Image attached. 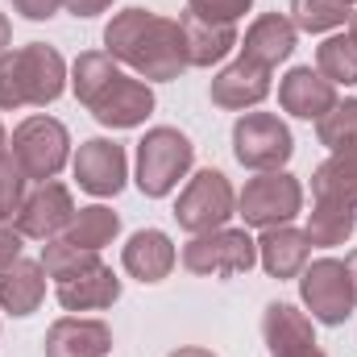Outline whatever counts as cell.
<instances>
[{
  "instance_id": "9c48e42d",
  "label": "cell",
  "mask_w": 357,
  "mask_h": 357,
  "mask_svg": "<svg viewBox=\"0 0 357 357\" xmlns=\"http://www.w3.org/2000/svg\"><path fill=\"white\" fill-rule=\"evenodd\" d=\"M233 154L250 171H278L295 154V142L274 112H245L233 125Z\"/></svg>"
},
{
  "instance_id": "8992f818",
  "label": "cell",
  "mask_w": 357,
  "mask_h": 357,
  "mask_svg": "<svg viewBox=\"0 0 357 357\" xmlns=\"http://www.w3.org/2000/svg\"><path fill=\"white\" fill-rule=\"evenodd\" d=\"M254 262H258V241L245 229H212L183 245V266L191 274L225 278V274H245Z\"/></svg>"
},
{
  "instance_id": "7a4b0ae2",
  "label": "cell",
  "mask_w": 357,
  "mask_h": 357,
  "mask_svg": "<svg viewBox=\"0 0 357 357\" xmlns=\"http://www.w3.org/2000/svg\"><path fill=\"white\" fill-rule=\"evenodd\" d=\"M71 88L79 104L108 129H133L154 112V91L150 84L129 79L108 50H88L71 67Z\"/></svg>"
},
{
  "instance_id": "74e56055",
  "label": "cell",
  "mask_w": 357,
  "mask_h": 357,
  "mask_svg": "<svg viewBox=\"0 0 357 357\" xmlns=\"http://www.w3.org/2000/svg\"><path fill=\"white\" fill-rule=\"evenodd\" d=\"M349 38H354V46H357V13H349Z\"/></svg>"
},
{
  "instance_id": "d6a6232c",
  "label": "cell",
  "mask_w": 357,
  "mask_h": 357,
  "mask_svg": "<svg viewBox=\"0 0 357 357\" xmlns=\"http://www.w3.org/2000/svg\"><path fill=\"white\" fill-rule=\"evenodd\" d=\"M59 4H63V0H13V8H17L21 17H29V21H46V17H54Z\"/></svg>"
},
{
  "instance_id": "f546056e",
  "label": "cell",
  "mask_w": 357,
  "mask_h": 357,
  "mask_svg": "<svg viewBox=\"0 0 357 357\" xmlns=\"http://www.w3.org/2000/svg\"><path fill=\"white\" fill-rule=\"evenodd\" d=\"M25 199V175L13 158H0V220H13Z\"/></svg>"
},
{
  "instance_id": "ffe728a7",
  "label": "cell",
  "mask_w": 357,
  "mask_h": 357,
  "mask_svg": "<svg viewBox=\"0 0 357 357\" xmlns=\"http://www.w3.org/2000/svg\"><path fill=\"white\" fill-rule=\"evenodd\" d=\"M262 337H266V345L274 357L316 349L312 320L303 312H295L291 303H266V312H262Z\"/></svg>"
},
{
  "instance_id": "277c9868",
  "label": "cell",
  "mask_w": 357,
  "mask_h": 357,
  "mask_svg": "<svg viewBox=\"0 0 357 357\" xmlns=\"http://www.w3.org/2000/svg\"><path fill=\"white\" fill-rule=\"evenodd\" d=\"M195 162V146L178 133V129H150L142 142H137V187L142 195L150 199H162L178 187V178L191 171Z\"/></svg>"
},
{
  "instance_id": "9a60e30c",
  "label": "cell",
  "mask_w": 357,
  "mask_h": 357,
  "mask_svg": "<svg viewBox=\"0 0 357 357\" xmlns=\"http://www.w3.org/2000/svg\"><path fill=\"white\" fill-rule=\"evenodd\" d=\"M291 50H295V25L282 13H262L245 29V42H241V59L258 63L266 71H274L282 59H291Z\"/></svg>"
},
{
  "instance_id": "d6986e66",
  "label": "cell",
  "mask_w": 357,
  "mask_h": 357,
  "mask_svg": "<svg viewBox=\"0 0 357 357\" xmlns=\"http://www.w3.org/2000/svg\"><path fill=\"white\" fill-rule=\"evenodd\" d=\"M116 295H121V278L104 266V262H96L91 270L67 278V282H59V303L67 312H100V307H112Z\"/></svg>"
},
{
  "instance_id": "44dd1931",
  "label": "cell",
  "mask_w": 357,
  "mask_h": 357,
  "mask_svg": "<svg viewBox=\"0 0 357 357\" xmlns=\"http://www.w3.org/2000/svg\"><path fill=\"white\" fill-rule=\"evenodd\" d=\"M46 295V270L42 262H29V258H17L0 270V307L13 312V316H29L38 312Z\"/></svg>"
},
{
  "instance_id": "4fadbf2b",
  "label": "cell",
  "mask_w": 357,
  "mask_h": 357,
  "mask_svg": "<svg viewBox=\"0 0 357 357\" xmlns=\"http://www.w3.org/2000/svg\"><path fill=\"white\" fill-rule=\"evenodd\" d=\"M278 104L299 116V121H320L333 104H337V84H328L320 71L312 67H295L282 84H278Z\"/></svg>"
},
{
  "instance_id": "d590c367",
  "label": "cell",
  "mask_w": 357,
  "mask_h": 357,
  "mask_svg": "<svg viewBox=\"0 0 357 357\" xmlns=\"http://www.w3.org/2000/svg\"><path fill=\"white\" fill-rule=\"evenodd\" d=\"M345 270H349V287H354V303H357V250L349 254V262H345Z\"/></svg>"
},
{
  "instance_id": "3957f363",
  "label": "cell",
  "mask_w": 357,
  "mask_h": 357,
  "mask_svg": "<svg viewBox=\"0 0 357 357\" xmlns=\"http://www.w3.org/2000/svg\"><path fill=\"white\" fill-rule=\"evenodd\" d=\"M67 88V63L54 46L29 42L21 50L0 54V108H25V104H54Z\"/></svg>"
},
{
  "instance_id": "2e32d148",
  "label": "cell",
  "mask_w": 357,
  "mask_h": 357,
  "mask_svg": "<svg viewBox=\"0 0 357 357\" xmlns=\"http://www.w3.org/2000/svg\"><path fill=\"white\" fill-rule=\"evenodd\" d=\"M270 96V71L258 63H229L216 79H212V104L216 108H254Z\"/></svg>"
},
{
  "instance_id": "d4e9b609",
  "label": "cell",
  "mask_w": 357,
  "mask_h": 357,
  "mask_svg": "<svg viewBox=\"0 0 357 357\" xmlns=\"http://www.w3.org/2000/svg\"><path fill=\"white\" fill-rule=\"evenodd\" d=\"M354 225H357V212L341 208V204H320V199H316V208H312V216H307V241L320 245V250L345 245L349 233H354Z\"/></svg>"
},
{
  "instance_id": "8d00e7d4",
  "label": "cell",
  "mask_w": 357,
  "mask_h": 357,
  "mask_svg": "<svg viewBox=\"0 0 357 357\" xmlns=\"http://www.w3.org/2000/svg\"><path fill=\"white\" fill-rule=\"evenodd\" d=\"M171 357H216V354H208V349H195V345H191V349H175Z\"/></svg>"
},
{
  "instance_id": "30bf717a",
  "label": "cell",
  "mask_w": 357,
  "mask_h": 357,
  "mask_svg": "<svg viewBox=\"0 0 357 357\" xmlns=\"http://www.w3.org/2000/svg\"><path fill=\"white\" fill-rule=\"evenodd\" d=\"M299 295L307 303V312L320 324H345L354 316V287H349V270L337 258H320L299 274Z\"/></svg>"
},
{
  "instance_id": "5bb4252c",
  "label": "cell",
  "mask_w": 357,
  "mask_h": 357,
  "mask_svg": "<svg viewBox=\"0 0 357 357\" xmlns=\"http://www.w3.org/2000/svg\"><path fill=\"white\" fill-rule=\"evenodd\" d=\"M108 349H112V333L100 320L63 316L46 333V357H108Z\"/></svg>"
},
{
  "instance_id": "7402d4cb",
  "label": "cell",
  "mask_w": 357,
  "mask_h": 357,
  "mask_svg": "<svg viewBox=\"0 0 357 357\" xmlns=\"http://www.w3.org/2000/svg\"><path fill=\"white\" fill-rule=\"evenodd\" d=\"M171 266H175V245H171L167 233L142 229V233L129 237V245H125V270H129L133 278H142V282H162V278L171 274Z\"/></svg>"
},
{
  "instance_id": "484cf974",
  "label": "cell",
  "mask_w": 357,
  "mask_h": 357,
  "mask_svg": "<svg viewBox=\"0 0 357 357\" xmlns=\"http://www.w3.org/2000/svg\"><path fill=\"white\" fill-rule=\"evenodd\" d=\"M316 71L328 79V84H357V46L354 38H328L320 42L316 50Z\"/></svg>"
},
{
  "instance_id": "ab89813d",
  "label": "cell",
  "mask_w": 357,
  "mask_h": 357,
  "mask_svg": "<svg viewBox=\"0 0 357 357\" xmlns=\"http://www.w3.org/2000/svg\"><path fill=\"white\" fill-rule=\"evenodd\" d=\"M4 150H8V137H4V125H0V158H8Z\"/></svg>"
},
{
  "instance_id": "f35d334b",
  "label": "cell",
  "mask_w": 357,
  "mask_h": 357,
  "mask_svg": "<svg viewBox=\"0 0 357 357\" xmlns=\"http://www.w3.org/2000/svg\"><path fill=\"white\" fill-rule=\"evenodd\" d=\"M282 357H324L320 349H303V354H282Z\"/></svg>"
},
{
  "instance_id": "7c38bea8",
  "label": "cell",
  "mask_w": 357,
  "mask_h": 357,
  "mask_svg": "<svg viewBox=\"0 0 357 357\" xmlns=\"http://www.w3.org/2000/svg\"><path fill=\"white\" fill-rule=\"evenodd\" d=\"M75 178L88 195H116L129 178V162H125V150L116 142H104V137H91L79 146L75 154Z\"/></svg>"
},
{
  "instance_id": "603a6c76",
  "label": "cell",
  "mask_w": 357,
  "mask_h": 357,
  "mask_svg": "<svg viewBox=\"0 0 357 357\" xmlns=\"http://www.w3.org/2000/svg\"><path fill=\"white\" fill-rule=\"evenodd\" d=\"M178 25H183L187 63L191 67H212V63H220L237 46V25H216V21H204L195 13H187Z\"/></svg>"
},
{
  "instance_id": "e575fe53",
  "label": "cell",
  "mask_w": 357,
  "mask_h": 357,
  "mask_svg": "<svg viewBox=\"0 0 357 357\" xmlns=\"http://www.w3.org/2000/svg\"><path fill=\"white\" fill-rule=\"evenodd\" d=\"M8 38H13V25H8V17L0 13V54L8 50Z\"/></svg>"
},
{
  "instance_id": "cb8c5ba5",
  "label": "cell",
  "mask_w": 357,
  "mask_h": 357,
  "mask_svg": "<svg viewBox=\"0 0 357 357\" xmlns=\"http://www.w3.org/2000/svg\"><path fill=\"white\" fill-rule=\"evenodd\" d=\"M121 233V216L112 212V208H104V204H91V208H79L75 216H71V225L59 233L67 245H75V250H104L112 237Z\"/></svg>"
},
{
  "instance_id": "836d02e7",
  "label": "cell",
  "mask_w": 357,
  "mask_h": 357,
  "mask_svg": "<svg viewBox=\"0 0 357 357\" xmlns=\"http://www.w3.org/2000/svg\"><path fill=\"white\" fill-rule=\"evenodd\" d=\"M67 4V13H75V17H96V13H104L112 0H63Z\"/></svg>"
},
{
  "instance_id": "60d3db41",
  "label": "cell",
  "mask_w": 357,
  "mask_h": 357,
  "mask_svg": "<svg viewBox=\"0 0 357 357\" xmlns=\"http://www.w3.org/2000/svg\"><path fill=\"white\" fill-rule=\"evenodd\" d=\"M341 4H357V0H341Z\"/></svg>"
},
{
  "instance_id": "8fae6325",
  "label": "cell",
  "mask_w": 357,
  "mask_h": 357,
  "mask_svg": "<svg viewBox=\"0 0 357 357\" xmlns=\"http://www.w3.org/2000/svg\"><path fill=\"white\" fill-rule=\"evenodd\" d=\"M71 216H75L71 191L63 183L46 178V183H38L21 199V208H17V233L21 237H33V241H50V237H59L71 225Z\"/></svg>"
},
{
  "instance_id": "ac0fdd59",
  "label": "cell",
  "mask_w": 357,
  "mask_h": 357,
  "mask_svg": "<svg viewBox=\"0 0 357 357\" xmlns=\"http://www.w3.org/2000/svg\"><path fill=\"white\" fill-rule=\"evenodd\" d=\"M312 195L320 204H341V208L357 212V142L345 150H333V158L316 167Z\"/></svg>"
},
{
  "instance_id": "52a82bcc",
  "label": "cell",
  "mask_w": 357,
  "mask_h": 357,
  "mask_svg": "<svg viewBox=\"0 0 357 357\" xmlns=\"http://www.w3.org/2000/svg\"><path fill=\"white\" fill-rule=\"evenodd\" d=\"M237 216L254 229H278L287 225L291 216H299L303 208V187L295 175H282V171H262L258 178L245 183V191L237 195Z\"/></svg>"
},
{
  "instance_id": "6da1fadb",
  "label": "cell",
  "mask_w": 357,
  "mask_h": 357,
  "mask_svg": "<svg viewBox=\"0 0 357 357\" xmlns=\"http://www.w3.org/2000/svg\"><path fill=\"white\" fill-rule=\"evenodd\" d=\"M104 46L116 63L133 67L142 79H178L191 63H187V42H183V25L171 17L146 13V8H125L108 21L104 29Z\"/></svg>"
},
{
  "instance_id": "4316f807",
  "label": "cell",
  "mask_w": 357,
  "mask_h": 357,
  "mask_svg": "<svg viewBox=\"0 0 357 357\" xmlns=\"http://www.w3.org/2000/svg\"><path fill=\"white\" fill-rule=\"evenodd\" d=\"M349 21V4L341 0H291V25L303 33H324Z\"/></svg>"
},
{
  "instance_id": "1f68e13d",
  "label": "cell",
  "mask_w": 357,
  "mask_h": 357,
  "mask_svg": "<svg viewBox=\"0 0 357 357\" xmlns=\"http://www.w3.org/2000/svg\"><path fill=\"white\" fill-rule=\"evenodd\" d=\"M21 233H17V225H8V220H0V270L8 266V262H17L21 258Z\"/></svg>"
},
{
  "instance_id": "ba28073f",
  "label": "cell",
  "mask_w": 357,
  "mask_h": 357,
  "mask_svg": "<svg viewBox=\"0 0 357 357\" xmlns=\"http://www.w3.org/2000/svg\"><path fill=\"white\" fill-rule=\"evenodd\" d=\"M233 208H237L233 183L220 171H199L183 187V195H178L175 220H178V229H187L191 237H199V233L225 229V220L233 216Z\"/></svg>"
},
{
  "instance_id": "83f0119b",
  "label": "cell",
  "mask_w": 357,
  "mask_h": 357,
  "mask_svg": "<svg viewBox=\"0 0 357 357\" xmlns=\"http://www.w3.org/2000/svg\"><path fill=\"white\" fill-rule=\"evenodd\" d=\"M96 262H100L96 250H75V245H67L63 237L46 241V250H42V270H46L54 282H67V278H75V274L91 270Z\"/></svg>"
},
{
  "instance_id": "f1b7e54d",
  "label": "cell",
  "mask_w": 357,
  "mask_h": 357,
  "mask_svg": "<svg viewBox=\"0 0 357 357\" xmlns=\"http://www.w3.org/2000/svg\"><path fill=\"white\" fill-rule=\"evenodd\" d=\"M357 142V100H337L324 116H320V146L328 150H345Z\"/></svg>"
},
{
  "instance_id": "5b68a950",
  "label": "cell",
  "mask_w": 357,
  "mask_h": 357,
  "mask_svg": "<svg viewBox=\"0 0 357 357\" xmlns=\"http://www.w3.org/2000/svg\"><path fill=\"white\" fill-rule=\"evenodd\" d=\"M67 154H71V133L54 116H29L13 129V162L25 178L38 183L54 178L67 167Z\"/></svg>"
},
{
  "instance_id": "e0dca14e",
  "label": "cell",
  "mask_w": 357,
  "mask_h": 357,
  "mask_svg": "<svg viewBox=\"0 0 357 357\" xmlns=\"http://www.w3.org/2000/svg\"><path fill=\"white\" fill-rule=\"evenodd\" d=\"M307 254H312V241L307 233L291 229V225H278V229H262V241H258V262L266 266L270 278H295L307 266Z\"/></svg>"
},
{
  "instance_id": "4dcf8cb0",
  "label": "cell",
  "mask_w": 357,
  "mask_h": 357,
  "mask_svg": "<svg viewBox=\"0 0 357 357\" xmlns=\"http://www.w3.org/2000/svg\"><path fill=\"white\" fill-rule=\"evenodd\" d=\"M254 0H187V13L204 17V21H216V25H237V17L250 13Z\"/></svg>"
}]
</instances>
